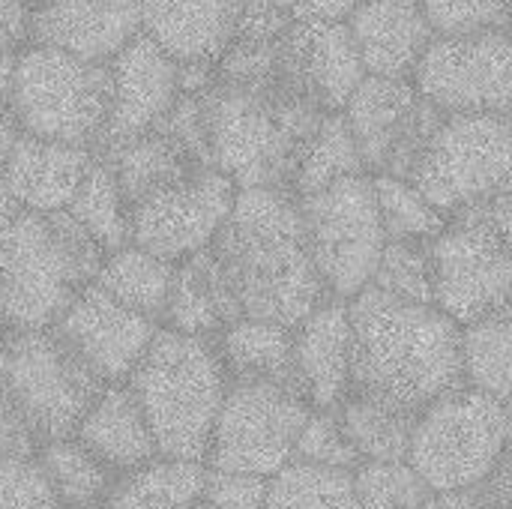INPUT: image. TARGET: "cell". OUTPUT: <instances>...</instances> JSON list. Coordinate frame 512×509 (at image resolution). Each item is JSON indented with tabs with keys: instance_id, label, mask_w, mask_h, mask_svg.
<instances>
[{
	"instance_id": "cell-32",
	"label": "cell",
	"mask_w": 512,
	"mask_h": 509,
	"mask_svg": "<svg viewBox=\"0 0 512 509\" xmlns=\"http://www.w3.org/2000/svg\"><path fill=\"white\" fill-rule=\"evenodd\" d=\"M66 213L84 228V234L102 249V255L129 246V204L102 156L93 153V162Z\"/></svg>"
},
{
	"instance_id": "cell-12",
	"label": "cell",
	"mask_w": 512,
	"mask_h": 509,
	"mask_svg": "<svg viewBox=\"0 0 512 509\" xmlns=\"http://www.w3.org/2000/svg\"><path fill=\"white\" fill-rule=\"evenodd\" d=\"M309 402L294 390L261 381H228L204 468L273 477L291 462Z\"/></svg>"
},
{
	"instance_id": "cell-25",
	"label": "cell",
	"mask_w": 512,
	"mask_h": 509,
	"mask_svg": "<svg viewBox=\"0 0 512 509\" xmlns=\"http://www.w3.org/2000/svg\"><path fill=\"white\" fill-rule=\"evenodd\" d=\"M213 348L222 360L228 381H261V384H276L303 396L297 384V372H294V351H291L288 327L240 318L213 339Z\"/></svg>"
},
{
	"instance_id": "cell-27",
	"label": "cell",
	"mask_w": 512,
	"mask_h": 509,
	"mask_svg": "<svg viewBox=\"0 0 512 509\" xmlns=\"http://www.w3.org/2000/svg\"><path fill=\"white\" fill-rule=\"evenodd\" d=\"M174 270L177 264H168L129 243L102 258L93 285L102 288L111 300H117L129 312L162 327L171 285H174Z\"/></svg>"
},
{
	"instance_id": "cell-3",
	"label": "cell",
	"mask_w": 512,
	"mask_h": 509,
	"mask_svg": "<svg viewBox=\"0 0 512 509\" xmlns=\"http://www.w3.org/2000/svg\"><path fill=\"white\" fill-rule=\"evenodd\" d=\"M210 165L237 189H288L324 108L258 87L216 81L198 93Z\"/></svg>"
},
{
	"instance_id": "cell-54",
	"label": "cell",
	"mask_w": 512,
	"mask_h": 509,
	"mask_svg": "<svg viewBox=\"0 0 512 509\" xmlns=\"http://www.w3.org/2000/svg\"><path fill=\"white\" fill-rule=\"evenodd\" d=\"M0 333H3V330H0Z\"/></svg>"
},
{
	"instance_id": "cell-19",
	"label": "cell",
	"mask_w": 512,
	"mask_h": 509,
	"mask_svg": "<svg viewBox=\"0 0 512 509\" xmlns=\"http://www.w3.org/2000/svg\"><path fill=\"white\" fill-rule=\"evenodd\" d=\"M348 36L366 75L411 81L432 30L417 0H357L345 15Z\"/></svg>"
},
{
	"instance_id": "cell-42",
	"label": "cell",
	"mask_w": 512,
	"mask_h": 509,
	"mask_svg": "<svg viewBox=\"0 0 512 509\" xmlns=\"http://www.w3.org/2000/svg\"><path fill=\"white\" fill-rule=\"evenodd\" d=\"M267 477L234 474V471H210L204 474L201 501L210 509H264Z\"/></svg>"
},
{
	"instance_id": "cell-48",
	"label": "cell",
	"mask_w": 512,
	"mask_h": 509,
	"mask_svg": "<svg viewBox=\"0 0 512 509\" xmlns=\"http://www.w3.org/2000/svg\"><path fill=\"white\" fill-rule=\"evenodd\" d=\"M15 60L18 51H0V102H9V90L15 81Z\"/></svg>"
},
{
	"instance_id": "cell-18",
	"label": "cell",
	"mask_w": 512,
	"mask_h": 509,
	"mask_svg": "<svg viewBox=\"0 0 512 509\" xmlns=\"http://www.w3.org/2000/svg\"><path fill=\"white\" fill-rule=\"evenodd\" d=\"M141 36L138 0H42L33 6L30 42L90 63H111Z\"/></svg>"
},
{
	"instance_id": "cell-4",
	"label": "cell",
	"mask_w": 512,
	"mask_h": 509,
	"mask_svg": "<svg viewBox=\"0 0 512 509\" xmlns=\"http://www.w3.org/2000/svg\"><path fill=\"white\" fill-rule=\"evenodd\" d=\"M102 258L66 210H21L0 228V330H51Z\"/></svg>"
},
{
	"instance_id": "cell-21",
	"label": "cell",
	"mask_w": 512,
	"mask_h": 509,
	"mask_svg": "<svg viewBox=\"0 0 512 509\" xmlns=\"http://www.w3.org/2000/svg\"><path fill=\"white\" fill-rule=\"evenodd\" d=\"M294 372L312 411H330L351 387L348 303L327 300L291 330Z\"/></svg>"
},
{
	"instance_id": "cell-39",
	"label": "cell",
	"mask_w": 512,
	"mask_h": 509,
	"mask_svg": "<svg viewBox=\"0 0 512 509\" xmlns=\"http://www.w3.org/2000/svg\"><path fill=\"white\" fill-rule=\"evenodd\" d=\"M432 36L510 30V0H417Z\"/></svg>"
},
{
	"instance_id": "cell-49",
	"label": "cell",
	"mask_w": 512,
	"mask_h": 509,
	"mask_svg": "<svg viewBox=\"0 0 512 509\" xmlns=\"http://www.w3.org/2000/svg\"><path fill=\"white\" fill-rule=\"evenodd\" d=\"M18 213H21V207L15 204V198L9 195V189H6V186H3V180H0V228H3V225H9Z\"/></svg>"
},
{
	"instance_id": "cell-7",
	"label": "cell",
	"mask_w": 512,
	"mask_h": 509,
	"mask_svg": "<svg viewBox=\"0 0 512 509\" xmlns=\"http://www.w3.org/2000/svg\"><path fill=\"white\" fill-rule=\"evenodd\" d=\"M6 105L21 135L96 150L111 105L108 63L30 42L18 51Z\"/></svg>"
},
{
	"instance_id": "cell-31",
	"label": "cell",
	"mask_w": 512,
	"mask_h": 509,
	"mask_svg": "<svg viewBox=\"0 0 512 509\" xmlns=\"http://www.w3.org/2000/svg\"><path fill=\"white\" fill-rule=\"evenodd\" d=\"M510 309L459 327V360L465 387L510 405Z\"/></svg>"
},
{
	"instance_id": "cell-52",
	"label": "cell",
	"mask_w": 512,
	"mask_h": 509,
	"mask_svg": "<svg viewBox=\"0 0 512 509\" xmlns=\"http://www.w3.org/2000/svg\"><path fill=\"white\" fill-rule=\"evenodd\" d=\"M57 509H96V507H57Z\"/></svg>"
},
{
	"instance_id": "cell-13",
	"label": "cell",
	"mask_w": 512,
	"mask_h": 509,
	"mask_svg": "<svg viewBox=\"0 0 512 509\" xmlns=\"http://www.w3.org/2000/svg\"><path fill=\"white\" fill-rule=\"evenodd\" d=\"M411 84L441 114H510V30L432 36Z\"/></svg>"
},
{
	"instance_id": "cell-17",
	"label": "cell",
	"mask_w": 512,
	"mask_h": 509,
	"mask_svg": "<svg viewBox=\"0 0 512 509\" xmlns=\"http://www.w3.org/2000/svg\"><path fill=\"white\" fill-rule=\"evenodd\" d=\"M111 105L102 141L93 153L132 141L162 123L180 96L177 63L144 33L135 36L111 63Z\"/></svg>"
},
{
	"instance_id": "cell-46",
	"label": "cell",
	"mask_w": 512,
	"mask_h": 509,
	"mask_svg": "<svg viewBox=\"0 0 512 509\" xmlns=\"http://www.w3.org/2000/svg\"><path fill=\"white\" fill-rule=\"evenodd\" d=\"M36 444L30 441V435L24 432V426L18 423V417L9 411L6 399L0 396V459L9 456H33Z\"/></svg>"
},
{
	"instance_id": "cell-2",
	"label": "cell",
	"mask_w": 512,
	"mask_h": 509,
	"mask_svg": "<svg viewBox=\"0 0 512 509\" xmlns=\"http://www.w3.org/2000/svg\"><path fill=\"white\" fill-rule=\"evenodd\" d=\"M351 315V387L405 417H417L444 393L462 387L459 327L435 306L360 291Z\"/></svg>"
},
{
	"instance_id": "cell-34",
	"label": "cell",
	"mask_w": 512,
	"mask_h": 509,
	"mask_svg": "<svg viewBox=\"0 0 512 509\" xmlns=\"http://www.w3.org/2000/svg\"><path fill=\"white\" fill-rule=\"evenodd\" d=\"M264 509H360L354 474L288 462L267 477Z\"/></svg>"
},
{
	"instance_id": "cell-14",
	"label": "cell",
	"mask_w": 512,
	"mask_h": 509,
	"mask_svg": "<svg viewBox=\"0 0 512 509\" xmlns=\"http://www.w3.org/2000/svg\"><path fill=\"white\" fill-rule=\"evenodd\" d=\"M360 150L369 177L408 180L423 147L441 123L411 81L366 75L339 111Z\"/></svg>"
},
{
	"instance_id": "cell-5",
	"label": "cell",
	"mask_w": 512,
	"mask_h": 509,
	"mask_svg": "<svg viewBox=\"0 0 512 509\" xmlns=\"http://www.w3.org/2000/svg\"><path fill=\"white\" fill-rule=\"evenodd\" d=\"M123 384L135 396L159 456L204 465L228 390L213 339H192L159 327Z\"/></svg>"
},
{
	"instance_id": "cell-9",
	"label": "cell",
	"mask_w": 512,
	"mask_h": 509,
	"mask_svg": "<svg viewBox=\"0 0 512 509\" xmlns=\"http://www.w3.org/2000/svg\"><path fill=\"white\" fill-rule=\"evenodd\" d=\"M507 453L510 405L462 384L417 414L405 462L435 495H450L486 480Z\"/></svg>"
},
{
	"instance_id": "cell-41",
	"label": "cell",
	"mask_w": 512,
	"mask_h": 509,
	"mask_svg": "<svg viewBox=\"0 0 512 509\" xmlns=\"http://www.w3.org/2000/svg\"><path fill=\"white\" fill-rule=\"evenodd\" d=\"M36 456L0 459V509H57Z\"/></svg>"
},
{
	"instance_id": "cell-28",
	"label": "cell",
	"mask_w": 512,
	"mask_h": 509,
	"mask_svg": "<svg viewBox=\"0 0 512 509\" xmlns=\"http://www.w3.org/2000/svg\"><path fill=\"white\" fill-rule=\"evenodd\" d=\"M204 474L207 468L201 462L156 456L120 474L99 509H183L201 501Z\"/></svg>"
},
{
	"instance_id": "cell-6",
	"label": "cell",
	"mask_w": 512,
	"mask_h": 509,
	"mask_svg": "<svg viewBox=\"0 0 512 509\" xmlns=\"http://www.w3.org/2000/svg\"><path fill=\"white\" fill-rule=\"evenodd\" d=\"M512 189L456 210L429 240L432 306L456 327L510 309Z\"/></svg>"
},
{
	"instance_id": "cell-24",
	"label": "cell",
	"mask_w": 512,
	"mask_h": 509,
	"mask_svg": "<svg viewBox=\"0 0 512 509\" xmlns=\"http://www.w3.org/2000/svg\"><path fill=\"white\" fill-rule=\"evenodd\" d=\"M234 321H240V312L210 252L201 249L198 255L180 261L174 270V285L162 327L192 339H216Z\"/></svg>"
},
{
	"instance_id": "cell-16",
	"label": "cell",
	"mask_w": 512,
	"mask_h": 509,
	"mask_svg": "<svg viewBox=\"0 0 512 509\" xmlns=\"http://www.w3.org/2000/svg\"><path fill=\"white\" fill-rule=\"evenodd\" d=\"M156 324L111 300L93 282L57 318L51 333L105 387L123 384L156 336Z\"/></svg>"
},
{
	"instance_id": "cell-26",
	"label": "cell",
	"mask_w": 512,
	"mask_h": 509,
	"mask_svg": "<svg viewBox=\"0 0 512 509\" xmlns=\"http://www.w3.org/2000/svg\"><path fill=\"white\" fill-rule=\"evenodd\" d=\"M96 156H102L108 162V168L114 171V180L129 207L138 198H144L147 192L162 189V186L192 174L195 168H204L186 147H180L159 126L132 141L117 144V147L99 150Z\"/></svg>"
},
{
	"instance_id": "cell-29",
	"label": "cell",
	"mask_w": 512,
	"mask_h": 509,
	"mask_svg": "<svg viewBox=\"0 0 512 509\" xmlns=\"http://www.w3.org/2000/svg\"><path fill=\"white\" fill-rule=\"evenodd\" d=\"M348 447L363 462H405L408 441L417 417H405L375 399L360 393H345L336 408H330Z\"/></svg>"
},
{
	"instance_id": "cell-36",
	"label": "cell",
	"mask_w": 512,
	"mask_h": 509,
	"mask_svg": "<svg viewBox=\"0 0 512 509\" xmlns=\"http://www.w3.org/2000/svg\"><path fill=\"white\" fill-rule=\"evenodd\" d=\"M375 204L387 240H435L447 216L438 213L408 180L399 177H372Z\"/></svg>"
},
{
	"instance_id": "cell-10",
	"label": "cell",
	"mask_w": 512,
	"mask_h": 509,
	"mask_svg": "<svg viewBox=\"0 0 512 509\" xmlns=\"http://www.w3.org/2000/svg\"><path fill=\"white\" fill-rule=\"evenodd\" d=\"M306 246L330 300H354L372 285L387 234L369 174L336 180L297 198Z\"/></svg>"
},
{
	"instance_id": "cell-23",
	"label": "cell",
	"mask_w": 512,
	"mask_h": 509,
	"mask_svg": "<svg viewBox=\"0 0 512 509\" xmlns=\"http://www.w3.org/2000/svg\"><path fill=\"white\" fill-rule=\"evenodd\" d=\"M114 477L159 456L150 426L126 384H108L72 435Z\"/></svg>"
},
{
	"instance_id": "cell-40",
	"label": "cell",
	"mask_w": 512,
	"mask_h": 509,
	"mask_svg": "<svg viewBox=\"0 0 512 509\" xmlns=\"http://www.w3.org/2000/svg\"><path fill=\"white\" fill-rule=\"evenodd\" d=\"M291 462L336 468V471H351V474L360 468V459L348 447L333 411H309V417L297 435Z\"/></svg>"
},
{
	"instance_id": "cell-1",
	"label": "cell",
	"mask_w": 512,
	"mask_h": 509,
	"mask_svg": "<svg viewBox=\"0 0 512 509\" xmlns=\"http://www.w3.org/2000/svg\"><path fill=\"white\" fill-rule=\"evenodd\" d=\"M207 252L240 318L294 330L330 300L306 246L297 195L288 189H237Z\"/></svg>"
},
{
	"instance_id": "cell-38",
	"label": "cell",
	"mask_w": 512,
	"mask_h": 509,
	"mask_svg": "<svg viewBox=\"0 0 512 509\" xmlns=\"http://www.w3.org/2000/svg\"><path fill=\"white\" fill-rule=\"evenodd\" d=\"M372 288L396 300L432 306L429 240H387L372 276Z\"/></svg>"
},
{
	"instance_id": "cell-11",
	"label": "cell",
	"mask_w": 512,
	"mask_h": 509,
	"mask_svg": "<svg viewBox=\"0 0 512 509\" xmlns=\"http://www.w3.org/2000/svg\"><path fill=\"white\" fill-rule=\"evenodd\" d=\"M408 183L447 219L512 189L510 114H444Z\"/></svg>"
},
{
	"instance_id": "cell-44",
	"label": "cell",
	"mask_w": 512,
	"mask_h": 509,
	"mask_svg": "<svg viewBox=\"0 0 512 509\" xmlns=\"http://www.w3.org/2000/svg\"><path fill=\"white\" fill-rule=\"evenodd\" d=\"M33 6L24 0H0V51H21L30 45Z\"/></svg>"
},
{
	"instance_id": "cell-51",
	"label": "cell",
	"mask_w": 512,
	"mask_h": 509,
	"mask_svg": "<svg viewBox=\"0 0 512 509\" xmlns=\"http://www.w3.org/2000/svg\"><path fill=\"white\" fill-rule=\"evenodd\" d=\"M24 3H30V6H39L42 0H24Z\"/></svg>"
},
{
	"instance_id": "cell-37",
	"label": "cell",
	"mask_w": 512,
	"mask_h": 509,
	"mask_svg": "<svg viewBox=\"0 0 512 509\" xmlns=\"http://www.w3.org/2000/svg\"><path fill=\"white\" fill-rule=\"evenodd\" d=\"M354 492L360 509H429L438 498L408 462H363Z\"/></svg>"
},
{
	"instance_id": "cell-47",
	"label": "cell",
	"mask_w": 512,
	"mask_h": 509,
	"mask_svg": "<svg viewBox=\"0 0 512 509\" xmlns=\"http://www.w3.org/2000/svg\"><path fill=\"white\" fill-rule=\"evenodd\" d=\"M18 135H21V129H18V123H15V117H12L9 105L0 102V171H3V165H6V159H9V153H12Z\"/></svg>"
},
{
	"instance_id": "cell-8",
	"label": "cell",
	"mask_w": 512,
	"mask_h": 509,
	"mask_svg": "<svg viewBox=\"0 0 512 509\" xmlns=\"http://www.w3.org/2000/svg\"><path fill=\"white\" fill-rule=\"evenodd\" d=\"M102 390L51 330L0 333V396L36 447L72 438Z\"/></svg>"
},
{
	"instance_id": "cell-35",
	"label": "cell",
	"mask_w": 512,
	"mask_h": 509,
	"mask_svg": "<svg viewBox=\"0 0 512 509\" xmlns=\"http://www.w3.org/2000/svg\"><path fill=\"white\" fill-rule=\"evenodd\" d=\"M357 174H366V171H363V159H360V150L351 138L345 117L339 111L324 114V120L318 123L315 135L309 138L300 156L297 174L291 180V192L303 198L336 180L357 177Z\"/></svg>"
},
{
	"instance_id": "cell-45",
	"label": "cell",
	"mask_w": 512,
	"mask_h": 509,
	"mask_svg": "<svg viewBox=\"0 0 512 509\" xmlns=\"http://www.w3.org/2000/svg\"><path fill=\"white\" fill-rule=\"evenodd\" d=\"M294 21H345L357 0H270Z\"/></svg>"
},
{
	"instance_id": "cell-22",
	"label": "cell",
	"mask_w": 512,
	"mask_h": 509,
	"mask_svg": "<svg viewBox=\"0 0 512 509\" xmlns=\"http://www.w3.org/2000/svg\"><path fill=\"white\" fill-rule=\"evenodd\" d=\"M90 162H93V150L45 141L33 135H18L0 171V180L21 210L57 213L69 207Z\"/></svg>"
},
{
	"instance_id": "cell-20",
	"label": "cell",
	"mask_w": 512,
	"mask_h": 509,
	"mask_svg": "<svg viewBox=\"0 0 512 509\" xmlns=\"http://www.w3.org/2000/svg\"><path fill=\"white\" fill-rule=\"evenodd\" d=\"M246 0H138L141 33L174 63H216L231 45Z\"/></svg>"
},
{
	"instance_id": "cell-15",
	"label": "cell",
	"mask_w": 512,
	"mask_h": 509,
	"mask_svg": "<svg viewBox=\"0 0 512 509\" xmlns=\"http://www.w3.org/2000/svg\"><path fill=\"white\" fill-rule=\"evenodd\" d=\"M237 198V186L216 168L192 174L147 192L129 207V243L180 264L213 243Z\"/></svg>"
},
{
	"instance_id": "cell-33",
	"label": "cell",
	"mask_w": 512,
	"mask_h": 509,
	"mask_svg": "<svg viewBox=\"0 0 512 509\" xmlns=\"http://www.w3.org/2000/svg\"><path fill=\"white\" fill-rule=\"evenodd\" d=\"M36 462L60 507H102L114 486V474L93 459L75 438L36 447Z\"/></svg>"
},
{
	"instance_id": "cell-43",
	"label": "cell",
	"mask_w": 512,
	"mask_h": 509,
	"mask_svg": "<svg viewBox=\"0 0 512 509\" xmlns=\"http://www.w3.org/2000/svg\"><path fill=\"white\" fill-rule=\"evenodd\" d=\"M510 486L512 462L510 453H507L486 480H480L477 486L462 489V492L438 495V504H441V509H512Z\"/></svg>"
},
{
	"instance_id": "cell-50",
	"label": "cell",
	"mask_w": 512,
	"mask_h": 509,
	"mask_svg": "<svg viewBox=\"0 0 512 509\" xmlns=\"http://www.w3.org/2000/svg\"><path fill=\"white\" fill-rule=\"evenodd\" d=\"M183 509H210L204 501H195V504H189V507H183Z\"/></svg>"
},
{
	"instance_id": "cell-53",
	"label": "cell",
	"mask_w": 512,
	"mask_h": 509,
	"mask_svg": "<svg viewBox=\"0 0 512 509\" xmlns=\"http://www.w3.org/2000/svg\"><path fill=\"white\" fill-rule=\"evenodd\" d=\"M429 509H441V504H438V498L432 501V507H429Z\"/></svg>"
},
{
	"instance_id": "cell-30",
	"label": "cell",
	"mask_w": 512,
	"mask_h": 509,
	"mask_svg": "<svg viewBox=\"0 0 512 509\" xmlns=\"http://www.w3.org/2000/svg\"><path fill=\"white\" fill-rule=\"evenodd\" d=\"M306 57L324 111H342L348 96L366 78L345 21H306Z\"/></svg>"
}]
</instances>
